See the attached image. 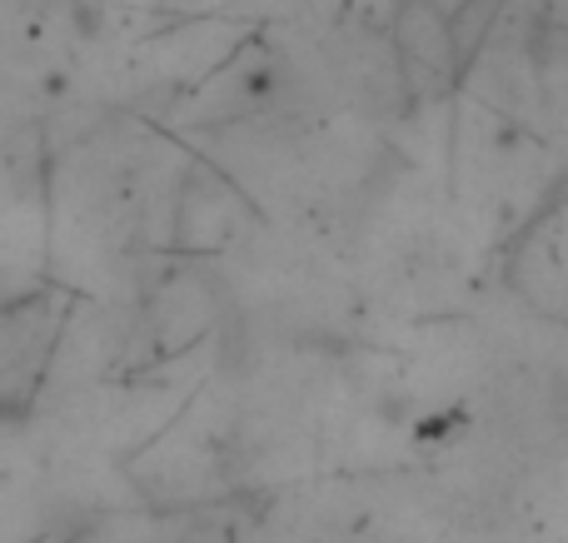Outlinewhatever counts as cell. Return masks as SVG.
Here are the masks:
<instances>
[{
  "label": "cell",
  "instance_id": "obj_1",
  "mask_svg": "<svg viewBox=\"0 0 568 543\" xmlns=\"http://www.w3.org/2000/svg\"><path fill=\"white\" fill-rule=\"evenodd\" d=\"M399 45L409 60H424V65L444 70L454 60V20H444L439 10L429 6H404L399 16Z\"/></svg>",
  "mask_w": 568,
  "mask_h": 543
}]
</instances>
